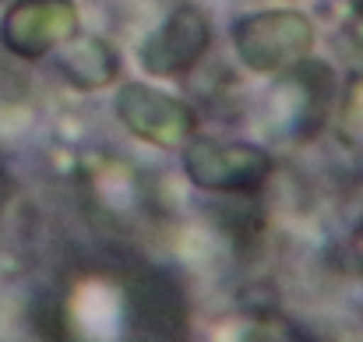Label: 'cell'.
<instances>
[{
	"instance_id": "obj_7",
	"label": "cell",
	"mask_w": 363,
	"mask_h": 342,
	"mask_svg": "<svg viewBox=\"0 0 363 342\" xmlns=\"http://www.w3.org/2000/svg\"><path fill=\"white\" fill-rule=\"evenodd\" d=\"M60 71L74 89L92 92V89H103V85H110L117 78L121 60H117V53L106 39H78V43H71L64 50Z\"/></svg>"
},
{
	"instance_id": "obj_6",
	"label": "cell",
	"mask_w": 363,
	"mask_h": 342,
	"mask_svg": "<svg viewBox=\"0 0 363 342\" xmlns=\"http://www.w3.org/2000/svg\"><path fill=\"white\" fill-rule=\"evenodd\" d=\"M130 318L141 329V336L152 342H184L187 336V304L173 279L162 272H141L127 286Z\"/></svg>"
},
{
	"instance_id": "obj_2",
	"label": "cell",
	"mask_w": 363,
	"mask_h": 342,
	"mask_svg": "<svg viewBox=\"0 0 363 342\" xmlns=\"http://www.w3.org/2000/svg\"><path fill=\"white\" fill-rule=\"evenodd\" d=\"M187 177L212 194H254L272 177V155L243 141H194L184 152Z\"/></svg>"
},
{
	"instance_id": "obj_8",
	"label": "cell",
	"mask_w": 363,
	"mask_h": 342,
	"mask_svg": "<svg viewBox=\"0 0 363 342\" xmlns=\"http://www.w3.org/2000/svg\"><path fill=\"white\" fill-rule=\"evenodd\" d=\"M350 123H357V131H363V82L357 85V92L350 96V106H346Z\"/></svg>"
},
{
	"instance_id": "obj_1",
	"label": "cell",
	"mask_w": 363,
	"mask_h": 342,
	"mask_svg": "<svg viewBox=\"0 0 363 342\" xmlns=\"http://www.w3.org/2000/svg\"><path fill=\"white\" fill-rule=\"evenodd\" d=\"M233 43L250 71L282 75L311 57L314 25L296 11H261V14L237 21Z\"/></svg>"
},
{
	"instance_id": "obj_5",
	"label": "cell",
	"mask_w": 363,
	"mask_h": 342,
	"mask_svg": "<svg viewBox=\"0 0 363 342\" xmlns=\"http://www.w3.org/2000/svg\"><path fill=\"white\" fill-rule=\"evenodd\" d=\"M212 46V25L198 7H177L162 28L141 46V67L155 78H177L191 71Z\"/></svg>"
},
{
	"instance_id": "obj_3",
	"label": "cell",
	"mask_w": 363,
	"mask_h": 342,
	"mask_svg": "<svg viewBox=\"0 0 363 342\" xmlns=\"http://www.w3.org/2000/svg\"><path fill=\"white\" fill-rule=\"evenodd\" d=\"M117 114L134 138L159 148H177L194 131V114L187 103L159 89H148L141 82H130L117 92Z\"/></svg>"
},
{
	"instance_id": "obj_4",
	"label": "cell",
	"mask_w": 363,
	"mask_h": 342,
	"mask_svg": "<svg viewBox=\"0 0 363 342\" xmlns=\"http://www.w3.org/2000/svg\"><path fill=\"white\" fill-rule=\"evenodd\" d=\"M78 32V11L71 0H21L4 14V43L11 53L39 60L64 46Z\"/></svg>"
}]
</instances>
